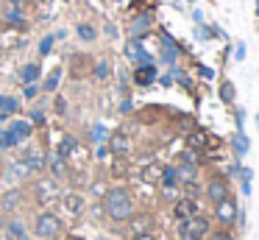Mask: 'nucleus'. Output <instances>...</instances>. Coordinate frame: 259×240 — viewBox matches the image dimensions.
I'll list each match as a JSON object with an SVG mask.
<instances>
[{
	"instance_id": "7ed1b4c3",
	"label": "nucleus",
	"mask_w": 259,
	"mask_h": 240,
	"mask_svg": "<svg viewBox=\"0 0 259 240\" xmlns=\"http://www.w3.org/2000/svg\"><path fill=\"white\" fill-rule=\"evenodd\" d=\"M34 232L39 240H56L59 234H62V221H59L56 212L45 210L36 215V223H34Z\"/></svg>"
},
{
	"instance_id": "2eb2a0df",
	"label": "nucleus",
	"mask_w": 259,
	"mask_h": 240,
	"mask_svg": "<svg viewBox=\"0 0 259 240\" xmlns=\"http://www.w3.org/2000/svg\"><path fill=\"white\" fill-rule=\"evenodd\" d=\"M45 167H51V173L56 179L67 176V159H64L59 151H48V154H45Z\"/></svg>"
},
{
	"instance_id": "a18cd8bd",
	"label": "nucleus",
	"mask_w": 259,
	"mask_h": 240,
	"mask_svg": "<svg viewBox=\"0 0 259 240\" xmlns=\"http://www.w3.org/2000/svg\"><path fill=\"white\" fill-rule=\"evenodd\" d=\"M3 100H6V95H0V106H3Z\"/></svg>"
},
{
	"instance_id": "412c9836",
	"label": "nucleus",
	"mask_w": 259,
	"mask_h": 240,
	"mask_svg": "<svg viewBox=\"0 0 259 240\" xmlns=\"http://www.w3.org/2000/svg\"><path fill=\"white\" fill-rule=\"evenodd\" d=\"M109 76H112V61H109L106 56L92 61V78H95V81H109Z\"/></svg>"
},
{
	"instance_id": "e433bc0d",
	"label": "nucleus",
	"mask_w": 259,
	"mask_h": 240,
	"mask_svg": "<svg viewBox=\"0 0 259 240\" xmlns=\"http://www.w3.org/2000/svg\"><path fill=\"white\" fill-rule=\"evenodd\" d=\"M242 59H245V45L237 42L234 45V61H242Z\"/></svg>"
},
{
	"instance_id": "de8ad7c7",
	"label": "nucleus",
	"mask_w": 259,
	"mask_h": 240,
	"mask_svg": "<svg viewBox=\"0 0 259 240\" xmlns=\"http://www.w3.org/2000/svg\"><path fill=\"white\" fill-rule=\"evenodd\" d=\"M0 176H3V167H0Z\"/></svg>"
},
{
	"instance_id": "6ab92c4d",
	"label": "nucleus",
	"mask_w": 259,
	"mask_h": 240,
	"mask_svg": "<svg viewBox=\"0 0 259 240\" xmlns=\"http://www.w3.org/2000/svg\"><path fill=\"white\" fill-rule=\"evenodd\" d=\"M62 204H64V210H67L73 218H78L81 212H84V198H81L78 193H64L62 195Z\"/></svg>"
},
{
	"instance_id": "dca6fc26",
	"label": "nucleus",
	"mask_w": 259,
	"mask_h": 240,
	"mask_svg": "<svg viewBox=\"0 0 259 240\" xmlns=\"http://www.w3.org/2000/svg\"><path fill=\"white\" fill-rule=\"evenodd\" d=\"M109 143H106V148L112 151L114 156H125L131 151V140H128V134H123V131H117V134H112V137H106Z\"/></svg>"
},
{
	"instance_id": "f3484780",
	"label": "nucleus",
	"mask_w": 259,
	"mask_h": 240,
	"mask_svg": "<svg viewBox=\"0 0 259 240\" xmlns=\"http://www.w3.org/2000/svg\"><path fill=\"white\" fill-rule=\"evenodd\" d=\"M9 131H12L14 137L20 140V145H23V143H28V137L34 134V123H31V120H12Z\"/></svg>"
},
{
	"instance_id": "20e7f679",
	"label": "nucleus",
	"mask_w": 259,
	"mask_h": 240,
	"mask_svg": "<svg viewBox=\"0 0 259 240\" xmlns=\"http://www.w3.org/2000/svg\"><path fill=\"white\" fill-rule=\"evenodd\" d=\"M159 59H162V64H167V67L179 64V59H181V45L176 42L164 28L159 31Z\"/></svg>"
},
{
	"instance_id": "a878e982",
	"label": "nucleus",
	"mask_w": 259,
	"mask_h": 240,
	"mask_svg": "<svg viewBox=\"0 0 259 240\" xmlns=\"http://www.w3.org/2000/svg\"><path fill=\"white\" fill-rule=\"evenodd\" d=\"M59 84H62V67H53V70L48 73V78L39 84V89H45V92H56Z\"/></svg>"
},
{
	"instance_id": "9b49d317",
	"label": "nucleus",
	"mask_w": 259,
	"mask_h": 240,
	"mask_svg": "<svg viewBox=\"0 0 259 240\" xmlns=\"http://www.w3.org/2000/svg\"><path fill=\"white\" fill-rule=\"evenodd\" d=\"M201 212V207H198V198H190V195H181V198H176L173 204V215L179 218V221H184V218H192Z\"/></svg>"
},
{
	"instance_id": "ea45409f",
	"label": "nucleus",
	"mask_w": 259,
	"mask_h": 240,
	"mask_svg": "<svg viewBox=\"0 0 259 240\" xmlns=\"http://www.w3.org/2000/svg\"><path fill=\"white\" fill-rule=\"evenodd\" d=\"M120 112H123V115H128V112H131V100H128V98H123V104H120Z\"/></svg>"
},
{
	"instance_id": "ddd939ff",
	"label": "nucleus",
	"mask_w": 259,
	"mask_h": 240,
	"mask_svg": "<svg viewBox=\"0 0 259 240\" xmlns=\"http://www.w3.org/2000/svg\"><path fill=\"white\" fill-rule=\"evenodd\" d=\"M34 193H36V201H39V204H48V201H53L59 195V182L56 179H42V182H36Z\"/></svg>"
},
{
	"instance_id": "0eeeda50",
	"label": "nucleus",
	"mask_w": 259,
	"mask_h": 240,
	"mask_svg": "<svg viewBox=\"0 0 259 240\" xmlns=\"http://www.w3.org/2000/svg\"><path fill=\"white\" fill-rule=\"evenodd\" d=\"M203 195H206L212 204H218V201H223V198H229V195H231V187H229V182H226V179L214 176V179H209V182H206Z\"/></svg>"
},
{
	"instance_id": "a19ab883",
	"label": "nucleus",
	"mask_w": 259,
	"mask_h": 240,
	"mask_svg": "<svg viewBox=\"0 0 259 240\" xmlns=\"http://www.w3.org/2000/svg\"><path fill=\"white\" fill-rule=\"evenodd\" d=\"M192 20H195V25H198V22H203V11L195 9V11H192Z\"/></svg>"
},
{
	"instance_id": "72a5a7b5",
	"label": "nucleus",
	"mask_w": 259,
	"mask_h": 240,
	"mask_svg": "<svg viewBox=\"0 0 259 240\" xmlns=\"http://www.w3.org/2000/svg\"><path fill=\"white\" fill-rule=\"evenodd\" d=\"M39 95V84H23V98L25 100H34Z\"/></svg>"
},
{
	"instance_id": "6e6552de",
	"label": "nucleus",
	"mask_w": 259,
	"mask_h": 240,
	"mask_svg": "<svg viewBox=\"0 0 259 240\" xmlns=\"http://www.w3.org/2000/svg\"><path fill=\"white\" fill-rule=\"evenodd\" d=\"M20 162H23V165L28 167L31 173H42V170H45V154H42L39 148H34V145L23 148V154H20Z\"/></svg>"
},
{
	"instance_id": "58836bf2",
	"label": "nucleus",
	"mask_w": 259,
	"mask_h": 240,
	"mask_svg": "<svg viewBox=\"0 0 259 240\" xmlns=\"http://www.w3.org/2000/svg\"><path fill=\"white\" fill-rule=\"evenodd\" d=\"M134 240H159V237H156V234H151V232H137Z\"/></svg>"
},
{
	"instance_id": "f03ea898",
	"label": "nucleus",
	"mask_w": 259,
	"mask_h": 240,
	"mask_svg": "<svg viewBox=\"0 0 259 240\" xmlns=\"http://www.w3.org/2000/svg\"><path fill=\"white\" fill-rule=\"evenodd\" d=\"M209 229H212V223H209L206 215H192V218H184V221H179V229H176V234H179V240H206Z\"/></svg>"
},
{
	"instance_id": "09e8293b",
	"label": "nucleus",
	"mask_w": 259,
	"mask_h": 240,
	"mask_svg": "<svg viewBox=\"0 0 259 240\" xmlns=\"http://www.w3.org/2000/svg\"><path fill=\"white\" fill-rule=\"evenodd\" d=\"M0 56H3V48H0Z\"/></svg>"
},
{
	"instance_id": "5701e85b",
	"label": "nucleus",
	"mask_w": 259,
	"mask_h": 240,
	"mask_svg": "<svg viewBox=\"0 0 259 240\" xmlns=\"http://www.w3.org/2000/svg\"><path fill=\"white\" fill-rule=\"evenodd\" d=\"M218 95H220V100H223L226 106H234V100H237V89H234V84H231L229 78H220Z\"/></svg>"
},
{
	"instance_id": "c85d7f7f",
	"label": "nucleus",
	"mask_w": 259,
	"mask_h": 240,
	"mask_svg": "<svg viewBox=\"0 0 259 240\" xmlns=\"http://www.w3.org/2000/svg\"><path fill=\"white\" fill-rule=\"evenodd\" d=\"M237 176H240V187H242V195H251L253 170H251V167H242V165H240V173H237Z\"/></svg>"
},
{
	"instance_id": "7c9ffc66",
	"label": "nucleus",
	"mask_w": 259,
	"mask_h": 240,
	"mask_svg": "<svg viewBox=\"0 0 259 240\" xmlns=\"http://www.w3.org/2000/svg\"><path fill=\"white\" fill-rule=\"evenodd\" d=\"M206 240H234V234H231V229L229 226H220V229H209V234H206Z\"/></svg>"
},
{
	"instance_id": "79ce46f5",
	"label": "nucleus",
	"mask_w": 259,
	"mask_h": 240,
	"mask_svg": "<svg viewBox=\"0 0 259 240\" xmlns=\"http://www.w3.org/2000/svg\"><path fill=\"white\" fill-rule=\"evenodd\" d=\"M253 17H259V0H253Z\"/></svg>"
},
{
	"instance_id": "1a4fd4ad",
	"label": "nucleus",
	"mask_w": 259,
	"mask_h": 240,
	"mask_svg": "<svg viewBox=\"0 0 259 240\" xmlns=\"http://www.w3.org/2000/svg\"><path fill=\"white\" fill-rule=\"evenodd\" d=\"M3 22H6L9 28H25V25H28V14H25V6L6 3V9H3Z\"/></svg>"
},
{
	"instance_id": "473e14b6",
	"label": "nucleus",
	"mask_w": 259,
	"mask_h": 240,
	"mask_svg": "<svg viewBox=\"0 0 259 240\" xmlns=\"http://www.w3.org/2000/svg\"><path fill=\"white\" fill-rule=\"evenodd\" d=\"M109 137V131H106V126H103V123H95V128H92V140H95L98 145L103 143V140Z\"/></svg>"
},
{
	"instance_id": "f257e3e1",
	"label": "nucleus",
	"mask_w": 259,
	"mask_h": 240,
	"mask_svg": "<svg viewBox=\"0 0 259 240\" xmlns=\"http://www.w3.org/2000/svg\"><path fill=\"white\" fill-rule=\"evenodd\" d=\"M103 212H106L112 221L125 223V221L134 218L137 204H134V198H131V193L125 187H112V190L103 193Z\"/></svg>"
},
{
	"instance_id": "393cba45",
	"label": "nucleus",
	"mask_w": 259,
	"mask_h": 240,
	"mask_svg": "<svg viewBox=\"0 0 259 240\" xmlns=\"http://www.w3.org/2000/svg\"><path fill=\"white\" fill-rule=\"evenodd\" d=\"M20 98H12V95H6V100H3V106H0V120H9V117H14L20 112Z\"/></svg>"
},
{
	"instance_id": "49530a36",
	"label": "nucleus",
	"mask_w": 259,
	"mask_h": 240,
	"mask_svg": "<svg viewBox=\"0 0 259 240\" xmlns=\"http://www.w3.org/2000/svg\"><path fill=\"white\" fill-rule=\"evenodd\" d=\"M3 223H6V221H3V215H0V229H3Z\"/></svg>"
},
{
	"instance_id": "4c0bfd02",
	"label": "nucleus",
	"mask_w": 259,
	"mask_h": 240,
	"mask_svg": "<svg viewBox=\"0 0 259 240\" xmlns=\"http://www.w3.org/2000/svg\"><path fill=\"white\" fill-rule=\"evenodd\" d=\"M31 120H34L36 126H45V115H42V112H31Z\"/></svg>"
},
{
	"instance_id": "39448f33",
	"label": "nucleus",
	"mask_w": 259,
	"mask_h": 240,
	"mask_svg": "<svg viewBox=\"0 0 259 240\" xmlns=\"http://www.w3.org/2000/svg\"><path fill=\"white\" fill-rule=\"evenodd\" d=\"M123 53H125V59H128L134 67H137V64H151V61H153V56L148 53L145 48H142V39H137V37H128V39H125Z\"/></svg>"
},
{
	"instance_id": "cd10ccee",
	"label": "nucleus",
	"mask_w": 259,
	"mask_h": 240,
	"mask_svg": "<svg viewBox=\"0 0 259 240\" xmlns=\"http://www.w3.org/2000/svg\"><path fill=\"white\" fill-rule=\"evenodd\" d=\"M75 151H78V140H75V137H70V134H67V137L62 140V145H59V154H62L64 159H73V154H75Z\"/></svg>"
},
{
	"instance_id": "9d476101",
	"label": "nucleus",
	"mask_w": 259,
	"mask_h": 240,
	"mask_svg": "<svg viewBox=\"0 0 259 240\" xmlns=\"http://www.w3.org/2000/svg\"><path fill=\"white\" fill-rule=\"evenodd\" d=\"M151 28H153V14H131V22H128V37L145 39Z\"/></svg>"
},
{
	"instance_id": "bb28decb",
	"label": "nucleus",
	"mask_w": 259,
	"mask_h": 240,
	"mask_svg": "<svg viewBox=\"0 0 259 240\" xmlns=\"http://www.w3.org/2000/svg\"><path fill=\"white\" fill-rule=\"evenodd\" d=\"M159 182H162V187H179V173H176V165H164L162 173H159Z\"/></svg>"
},
{
	"instance_id": "f704fd0d",
	"label": "nucleus",
	"mask_w": 259,
	"mask_h": 240,
	"mask_svg": "<svg viewBox=\"0 0 259 240\" xmlns=\"http://www.w3.org/2000/svg\"><path fill=\"white\" fill-rule=\"evenodd\" d=\"M195 70H198V76H201L203 81H212V78H214V70H212V67H206V64H195Z\"/></svg>"
},
{
	"instance_id": "37998d69",
	"label": "nucleus",
	"mask_w": 259,
	"mask_h": 240,
	"mask_svg": "<svg viewBox=\"0 0 259 240\" xmlns=\"http://www.w3.org/2000/svg\"><path fill=\"white\" fill-rule=\"evenodd\" d=\"M9 3H14V6H25L28 0H9Z\"/></svg>"
},
{
	"instance_id": "c756f323",
	"label": "nucleus",
	"mask_w": 259,
	"mask_h": 240,
	"mask_svg": "<svg viewBox=\"0 0 259 240\" xmlns=\"http://www.w3.org/2000/svg\"><path fill=\"white\" fill-rule=\"evenodd\" d=\"M17 145H20V140L14 137L9 128L6 131H0V151H12V148H17Z\"/></svg>"
},
{
	"instance_id": "423d86ee",
	"label": "nucleus",
	"mask_w": 259,
	"mask_h": 240,
	"mask_svg": "<svg viewBox=\"0 0 259 240\" xmlns=\"http://www.w3.org/2000/svg\"><path fill=\"white\" fill-rule=\"evenodd\" d=\"M237 215H240V207L234 204V198H231V195L214 204V218H218L220 226H231V223L237 221Z\"/></svg>"
},
{
	"instance_id": "aec40b11",
	"label": "nucleus",
	"mask_w": 259,
	"mask_h": 240,
	"mask_svg": "<svg viewBox=\"0 0 259 240\" xmlns=\"http://www.w3.org/2000/svg\"><path fill=\"white\" fill-rule=\"evenodd\" d=\"M23 204V193L20 190H9V193L0 195V212H14Z\"/></svg>"
},
{
	"instance_id": "f8f14e48",
	"label": "nucleus",
	"mask_w": 259,
	"mask_h": 240,
	"mask_svg": "<svg viewBox=\"0 0 259 240\" xmlns=\"http://www.w3.org/2000/svg\"><path fill=\"white\" fill-rule=\"evenodd\" d=\"M184 145H187V151H206L209 148V131L206 128H190L187 131V137H184Z\"/></svg>"
},
{
	"instance_id": "2f4dec72",
	"label": "nucleus",
	"mask_w": 259,
	"mask_h": 240,
	"mask_svg": "<svg viewBox=\"0 0 259 240\" xmlns=\"http://www.w3.org/2000/svg\"><path fill=\"white\" fill-rule=\"evenodd\" d=\"M53 45H56V33H48V37H42L39 42V56H48L53 50Z\"/></svg>"
},
{
	"instance_id": "a211bd4d",
	"label": "nucleus",
	"mask_w": 259,
	"mask_h": 240,
	"mask_svg": "<svg viewBox=\"0 0 259 240\" xmlns=\"http://www.w3.org/2000/svg\"><path fill=\"white\" fill-rule=\"evenodd\" d=\"M42 76V64L39 61H28V64L20 67V81L23 84H36Z\"/></svg>"
},
{
	"instance_id": "4468645a",
	"label": "nucleus",
	"mask_w": 259,
	"mask_h": 240,
	"mask_svg": "<svg viewBox=\"0 0 259 240\" xmlns=\"http://www.w3.org/2000/svg\"><path fill=\"white\" fill-rule=\"evenodd\" d=\"M159 78V70H156V64H137V70H134V76H131V81L137 84V87H148V84H153Z\"/></svg>"
},
{
	"instance_id": "c03bdc74",
	"label": "nucleus",
	"mask_w": 259,
	"mask_h": 240,
	"mask_svg": "<svg viewBox=\"0 0 259 240\" xmlns=\"http://www.w3.org/2000/svg\"><path fill=\"white\" fill-rule=\"evenodd\" d=\"M253 120H256V131H259V112H256V117H253Z\"/></svg>"
},
{
	"instance_id": "4be33fe9",
	"label": "nucleus",
	"mask_w": 259,
	"mask_h": 240,
	"mask_svg": "<svg viewBox=\"0 0 259 240\" xmlns=\"http://www.w3.org/2000/svg\"><path fill=\"white\" fill-rule=\"evenodd\" d=\"M229 148L234 151V156H245L248 154V148H251V143H248V137L242 131H234L229 137Z\"/></svg>"
},
{
	"instance_id": "c9c22d12",
	"label": "nucleus",
	"mask_w": 259,
	"mask_h": 240,
	"mask_svg": "<svg viewBox=\"0 0 259 240\" xmlns=\"http://www.w3.org/2000/svg\"><path fill=\"white\" fill-rule=\"evenodd\" d=\"M103 33H106L109 39H117V33H120V28L114 25V22H103Z\"/></svg>"
},
{
	"instance_id": "b1692460",
	"label": "nucleus",
	"mask_w": 259,
	"mask_h": 240,
	"mask_svg": "<svg viewBox=\"0 0 259 240\" xmlns=\"http://www.w3.org/2000/svg\"><path fill=\"white\" fill-rule=\"evenodd\" d=\"M75 37H78L81 42H95V39L101 37V31H98L92 22H78V25H75Z\"/></svg>"
}]
</instances>
